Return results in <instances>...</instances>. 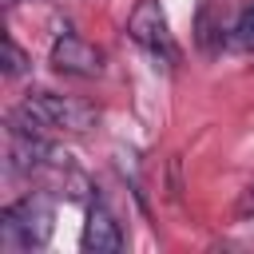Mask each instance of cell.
I'll return each instance as SVG.
<instances>
[{"mask_svg": "<svg viewBox=\"0 0 254 254\" xmlns=\"http://www.w3.org/2000/svg\"><path fill=\"white\" fill-rule=\"evenodd\" d=\"M24 64H28V60H24V52L16 48V40H4V71H8V75H20Z\"/></svg>", "mask_w": 254, "mask_h": 254, "instance_id": "cell-8", "label": "cell"}, {"mask_svg": "<svg viewBox=\"0 0 254 254\" xmlns=\"http://www.w3.org/2000/svg\"><path fill=\"white\" fill-rule=\"evenodd\" d=\"M24 111L36 115L44 127H56V131H87L99 119L95 107H87L71 95H56V91H28Z\"/></svg>", "mask_w": 254, "mask_h": 254, "instance_id": "cell-2", "label": "cell"}, {"mask_svg": "<svg viewBox=\"0 0 254 254\" xmlns=\"http://www.w3.org/2000/svg\"><path fill=\"white\" fill-rule=\"evenodd\" d=\"M8 4H20V0H8Z\"/></svg>", "mask_w": 254, "mask_h": 254, "instance_id": "cell-10", "label": "cell"}, {"mask_svg": "<svg viewBox=\"0 0 254 254\" xmlns=\"http://www.w3.org/2000/svg\"><path fill=\"white\" fill-rule=\"evenodd\" d=\"M234 214H238V218H254V183H250V187L242 190V198H238Z\"/></svg>", "mask_w": 254, "mask_h": 254, "instance_id": "cell-9", "label": "cell"}, {"mask_svg": "<svg viewBox=\"0 0 254 254\" xmlns=\"http://www.w3.org/2000/svg\"><path fill=\"white\" fill-rule=\"evenodd\" d=\"M127 32L135 44H143L151 56H163V60H179V48L171 40V28H167V16L159 8V0H139L127 16Z\"/></svg>", "mask_w": 254, "mask_h": 254, "instance_id": "cell-3", "label": "cell"}, {"mask_svg": "<svg viewBox=\"0 0 254 254\" xmlns=\"http://www.w3.org/2000/svg\"><path fill=\"white\" fill-rule=\"evenodd\" d=\"M230 40H234V48L254 52V4H250V8H242V16H238V20H234V28H230Z\"/></svg>", "mask_w": 254, "mask_h": 254, "instance_id": "cell-7", "label": "cell"}, {"mask_svg": "<svg viewBox=\"0 0 254 254\" xmlns=\"http://www.w3.org/2000/svg\"><path fill=\"white\" fill-rule=\"evenodd\" d=\"M210 8H214V0H206L202 8H198V44H202V52H214L218 44H222V24H210Z\"/></svg>", "mask_w": 254, "mask_h": 254, "instance_id": "cell-6", "label": "cell"}, {"mask_svg": "<svg viewBox=\"0 0 254 254\" xmlns=\"http://www.w3.org/2000/svg\"><path fill=\"white\" fill-rule=\"evenodd\" d=\"M52 238V202L44 194H28L0 214V246L4 250H36Z\"/></svg>", "mask_w": 254, "mask_h": 254, "instance_id": "cell-1", "label": "cell"}, {"mask_svg": "<svg viewBox=\"0 0 254 254\" xmlns=\"http://www.w3.org/2000/svg\"><path fill=\"white\" fill-rule=\"evenodd\" d=\"M83 250H91V254H119V250H123V230H119L115 214H111L103 202H91V210H87Z\"/></svg>", "mask_w": 254, "mask_h": 254, "instance_id": "cell-5", "label": "cell"}, {"mask_svg": "<svg viewBox=\"0 0 254 254\" xmlns=\"http://www.w3.org/2000/svg\"><path fill=\"white\" fill-rule=\"evenodd\" d=\"M52 67L56 71H64V75H83V79H91V75H99L103 71V52L95 48V44H87V40H79V36H60L56 44H52Z\"/></svg>", "mask_w": 254, "mask_h": 254, "instance_id": "cell-4", "label": "cell"}]
</instances>
